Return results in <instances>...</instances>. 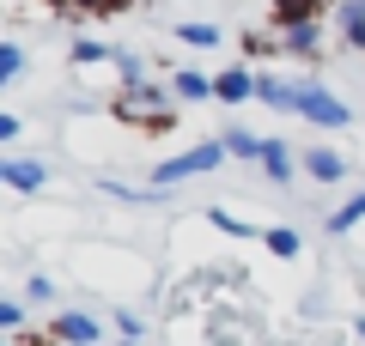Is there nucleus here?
Returning a JSON list of instances; mask_svg holds the SVG:
<instances>
[{"label":"nucleus","mask_w":365,"mask_h":346,"mask_svg":"<svg viewBox=\"0 0 365 346\" xmlns=\"http://www.w3.org/2000/svg\"><path fill=\"white\" fill-rule=\"evenodd\" d=\"M353 225H365V182H359V189H353V194H347V201H341V206H335V213H329V219H323V231H329V237H347V231H353Z\"/></svg>","instance_id":"16"},{"label":"nucleus","mask_w":365,"mask_h":346,"mask_svg":"<svg viewBox=\"0 0 365 346\" xmlns=\"http://www.w3.org/2000/svg\"><path fill=\"white\" fill-rule=\"evenodd\" d=\"M61 19H116V13H128L134 0H49Z\"/></svg>","instance_id":"14"},{"label":"nucleus","mask_w":365,"mask_h":346,"mask_svg":"<svg viewBox=\"0 0 365 346\" xmlns=\"http://www.w3.org/2000/svg\"><path fill=\"white\" fill-rule=\"evenodd\" d=\"M122 346H146V340H122Z\"/></svg>","instance_id":"26"},{"label":"nucleus","mask_w":365,"mask_h":346,"mask_svg":"<svg viewBox=\"0 0 365 346\" xmlns=\"http://www.w3.org/2000/svg\"><path fill=\"white\" fill-rule=\"evenodd\" d=\"M116 334H122V340H146V322H140V310H116Z\"/></svg>","instance_id":"24"},{"label":"nucleus","mask_w":365,"mask_h":346,"mask_svg":"<svg viewBox=\"0 0 365 346\" xmlns=\"http://www.w3.org/2000/svg\"><path fill=\"white\" fill-rule=\"evenodd\" d=\"M335 31H341L347 49L365 55V0H341V6H335Z\"/></svg>","instance_id":"15"},{"label":"nucleus","mask_w":365,"mask_h":346,"mask_svg":"<svg viewBox=\"0 0 365 346\" xmlns=\"http://www.w3.org/2000/svg\"><path fill=\"white\" fill-rule=\"evenodd\" d=\"M304 177L311 182H347L353 177V164H347V152H335V146H304Z\"/></svg>","instance_id":"7"},{"label":"nucleus","mask_w":365,"mask_h":346,"mask_svg":"<svg viewBox=\"0 0 365 346\" xmlns=\"http://www.w3.org/2000/svg\"><path fill=\"white\" fill-rule=\"evenodd\" d=\"M43 334H49L55 346H98L110 328L91 316V310H61V316H49V328H43Z\"/></svg>","instance_id":"4"},{"label":"nucleus","mask_w":365,"mask_h":346,"mask_svg":"<svg viewBox=\"0 0 365 346\" xmlns=\"http://www.w3.org/2000/svg\"><path fill=\"white\" fill-rule=\"evenodd\" d=\"M280 55L317 61L323 55V19H280Z\"/></svg>","instance_id":"5"},{"label":"nucleus","mask_w":365,"mask_h":346,"mask_svg":"<svg viewBox=\"0 0 365 346\" xmlns=\"http://www.w3.org/2000/svg\"><path fill=\"white\" fill-rule=\"evenodd\" d=\"M170 37H177L182 49H195V55H207V49H220V43H225V31L213 25V19H182V25L170 31Z\"/></svg>","instance_id":"12"},{"label":"nucleus","mask_w":365,"mask_h":346,"mask_svg":"<svg viewBox=\"0 0 365 346\" xmlns=\"http://www.w3.org/2000/svg\"><path fill=\"white\" fill-rule=\"evenodd\" d=\"M25 304H55V280L49 273H31L25 280Z\"/></svg>","instance_id":"23"},{"label":"nucleus","mask_w":365,"mask_h":346,"mask_svg":"<svg viewBox=\"0 0 365 346\" xmlns=\"http://www.w3.org/2000/svg\"><path fill=\"white\" fill-rule=\"evenodd\" d=\"M116 55L122 49H116V43H104V37H79L73 43V67H104V61L116 67Z\"/></svg>","instance_id":"18"},{"label":"nucleus","mask_w":365,"mask_h":346,"mask_svg":"<svg viewBox=\"0 0 365 346\" xmlns=\"http://www.w3.org/2000/svg\"><path fill=\"white\" fill-rule=\"evenodd\" d=\"M19 79H25V43L6 37L0 43V85H19Z\"/></svg>","instance_id":"20"},{"label":"nucleus","mask_w":365,"mask_h":346,"mask_svg":"<svg viewBox=\"0 0 365 346\" xmlns=\"http://www.w3.org/2000/svg\"><path fill=\"white\" fill-rule=\"evenodd\" d=\"M299 115L311 122V128H323V134H335V128H347V122H353L347 98L329 91L323 79H299Z\"/></svg>","instance_id":"3"},{"label":"nucleus","mask_w":365,"mask_h":346,"mask_svg":"<svg viewBox=\"0 0 365 346\" xmlns=\"http://www.w3.org/2000/svg\"><path fill=\"white\" fill-rule=\"evenodd\" d=\"M256 79H262V73H250L244 61L225 67V73H220V103H225V110H244V103L256 98Z\"/></svg>","instance_id":"11"},{"label":"nucleus","mask_w":365,"mask_h":346,"mask_svg":"<svg viewBox=\"0 0 365 346\" xmlns=\"http://www.w3.org/2000/svg\"><path fill=\"white\" fill-rule=\"evenodd\" d=\"M207 225L220 231V237H237V243H250V237H262V231L250 225V219H237L232 206H213V213H207Z\"/></svg>","instance_id":"19"},{"label":"nucleus","mask_w":365,"mask_h":346,"mask_svg":"<svg viewBox=\"0 0 365 346\" xmlns=\"http://www.w3.org/2000/svg\"><path fill=\"white\" fill-rule=\"evenodd\" d=\"M256 103H268V110H280V115H299V79L262 73V79H256Z\"/></svg>","instance_id":"10"},{"label":"nucleus","mask_w":365,"mask_h":346,"mask_svg":"<svg viewBox=\"0 0 365 346\" xmlns=\"http://www.w3.org/2000/svg\"><path fill=\"white\" fill-rule=\"evenodd\" d=\"M292 170H304V158L292 152V146L280 140V134H268V146H262V177H268L274 189H287V182H292Z\"/></svg>","instance_id":"8"},{"label":"nucleus","mask_w":365,"mask_h":346,"mask_svg":"<svg viewBox=\"0 0 365 346\" xmlns=\"http://www.w3.org/2000/svg\"><path fill=\"white\" fill-rule=\"evenodd\" d=\"M220 146H225V158H237V164H262V146H268V134H250V128H220Z\"/></svg>","instance_id":"13"},{"label":"nucleus","mask_w":365,"mask_h":346,"mask_svg":"<svg viewBox=\"0 0 365 346\" xmlns=\"http://www.w3.org/2000/svg\"><path fill=\"white\" fill-rule=\"evenodd\" d=\"M220 164H225V146H220V134H213V140H195L189 152H177V158H165V164H153V189L170 194L177 182H189V177H213Z\"/></svg>","instance_id":"2"},{"label":"nucleus","mask_w":365,"mask_h":346,"mask_svg":"<svg viewBox=\"0 0 365 346\" xmlns=\"http://www.w3.org/2000/svg\"><path fill=\"white\" fill-rule=\"evenodd\" d=\"M116 73H122V85H140V79H146V55L140 49H122L116 55Z\"/></svg>","instance_id":"22"},{"label":"nucleus","mask_w":365,"mask_h":346,"mask_svg":"<svg viewBox=\"0 0 365 346\" xmlns=\"http://www.w3.org/2000/svg\"><path fill=\"white\" fill-rule=\"evenodd\" d=\"M110 110H116L122 128H140V134H170V122H177V98H170V85H153V79H140V85H116Z\"/></svg>","instance_id":"1"},{"label":"nucleus","mask_w":365,"mask_h":346,"mask_svg":"<svg viewBox=\"0 0 365 346\" xmlns=\"http://www.w3.org/2000/svg\"><path fill=\"white\" fill-rule=\"evenodd\" d=\"M0 334L13 340V334H31L25 328V298H0Z\"/></svg>","instance_id":"21"},{"label":"nucleus","mask_w":365,"mask_h":346,"mask_svg":"<svg viewBox=\"0 0 365 346\" xmlns=\"http://www.w3.org/2000/svg\"><path fill=\"white\" fill-rule=\"evenodd\" d=\"M0 182L13 194H43L49 189V164H37V158H0Z\"/></svg>","instance_id":"6"},{"label":"nucleus","mask_w":365,"mask_h":346,"mask_svg":"<svg viewBox=\"0 0 365 346\" xmlns=\"http://www.w3.org/2000/svg\"><path fill=\"white\" fill-rule=\"evenodd\" d=\"M170 98H177V103H207V98H220V73L177 67V73H170Z\"/></svg>","instance_id":"9"},{"label":"nucleus","mask_w":365,"mask_h":346,"mask_svg":"<svg viewBox=\"0 0 365 346\" xmlns=\"http://www.w3.org/2000/svg\"><path fill=\"white\" fill-rule=\"evenodd\" d=\"M19 134H25V122H19V115H13V110H6V115H0V140L13 146V140H19Z\"/></svg>","instance_id":"25"},{"label":"nucleus","mask_w":365,"mask_h":346,"mask_svg":"<svg viewBox=\"0 0 365 346\" xmlns=\"http://www.w3.org/2000/svg\"><path fill=\"white\" fill-rule=\"evenodd\" d=\"M262 243H268L274 261H299V256H304V231H292V225H262Z\"/></svg>","instance_id":"17"}]
</instances>
